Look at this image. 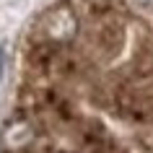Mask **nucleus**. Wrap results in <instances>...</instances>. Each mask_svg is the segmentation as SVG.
<instances>
[{
	"mask_svg": "<svg viewBox=\"0 0 153 153\" xmlns=\"http://www.w3.org/2000/svg\"><path fill=\"white\" fill-rule=\"evenodd\" d=\"M5 68H8V44H0V81L5 78Z\"/></svg>",
	"mask_w": 153,
	"mask_h": 153,
	"instance_id": "3",
	"label": "nucleus"
},
{
	"mask_svg": "<svg viewBox=\"0 0 153 153\" xmlns=\"http://www.w3.org/2000/svg\"><path fill=\"white\" fill-rule=\"evenodd\" d=\"M78 29H81V21L75 13V5L70 0H57L39 13L29 39H44L60 47H68L78 36Z\"/></svg>",
	"mask_w": 153,
	"mask_h": 153,
	"instance_id": "1",
	"label": "nucleus"
},
{
	"mask_svg": "<svg viewBox=\"0 0 153 153\" xmlns=\"http://www.w3.org/2000/svg\"><path fill=\"white\" fill-rule=\"evenodd\" d=\"M88 153H125V148H122L117 140H112V137H104L101 143L91 145V148H86Z\"/></svg>",
	"mask_w": 153,
	"mask_h": 153,
	"instance_id": "2",
	"label": "nucleus"
}]
</instances>
